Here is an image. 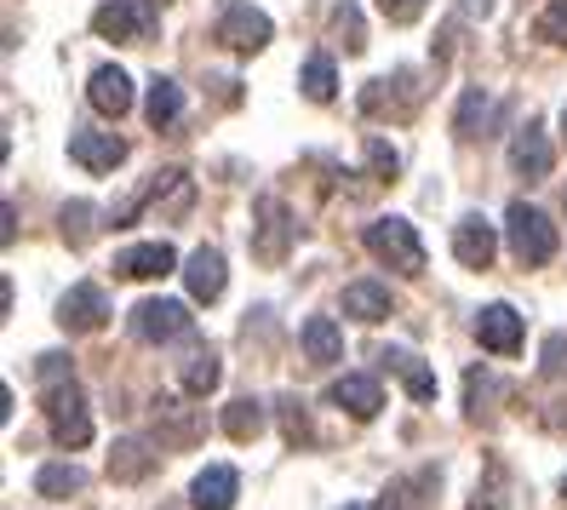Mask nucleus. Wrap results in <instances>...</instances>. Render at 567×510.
<instances>
[{"instance_id": "nucleus-35", "label": "nucleus", "mask_w": 567, "mask_h": 510, "mask_svg": "<svg viewBox=\"0 0 567 510\" xmlns=\"http://www.w3.org/2000/svg\"><path fill=\"white\" fill-rule=\"evenodd\" d=\"M539 373H545V379H567V333H550V338H545Z\"/></svg>"}, {"instance_id": "nucleus-18", "label": "nucleus", "mask_w": 567, "mask_h": 510, "mask_svg": "<svg viewBox=\"0 0 567 510\" xmlns=\"http://www.w3.org/2000/svg\"><path fill=\"white\" fill-rule=\"evenodd\" d=\"M436 482H442V470H413V476H395L379 510H430V493H436Z\"/></svg>"}, {"instance_id": "nucleus-40", "label": "nucleus", "mask_w": 567, "mask_h": 510, "mask_svg": "<svg viewBox=\"0 0 567 510\" xmlns=\"http://www.w3.org/2000/svg\"><path fill=\"white\" fill-rule=\"evenodd\" d=\"M458 7L471 12V18H487V12H493V0H458Z\"/></svg>"}, {"instance_id": "nucleus-28", "label": "nucleus", "mask_w": 567, "mask_h": 510, "mask_svg": "<svg viewBox=\"0 0 567 510\" xmlns=\"http://www.w3.org/2000/svg\"><path fill=\"white\" fill-rule=\"evenodd\" d=\"M150 470H155V453L144 448V441H121L115 459H110V476H115V482H138V476H150Z\"/></svg>"}, {"instance_id": "nucleus-42", "label": "nucleus", "mask_w": 567, "mask_h": 510, "mask_svg": "<svg viewBox=\"0 0 567 510\" xmlns=\"http://www.w3.org/2000/svg\"><path fill=\"white\" fill-rule=\"evenodd\" d=\"M344 510H373V504H344Z\"/></svg>"}, {"instance_id": "nucleus-7", "label": "nucleus", "mask_w": 567, "mask_h": 510, "mask_svg": "<svg viewBox=\"0 0 567 510\" xmlns=\"http://www.w3.org/2000/svg\"><path fill=\"white\" fill-rule=\"evenodd\" d=\"M104 322H110V298H104V287L81 282V287L63 293V304H58V327H63V333H97Z\"/></svg>"}, {"instance_id": "nucleus-11", "label": "nucleus", "mask_w": 567, "mask_h": 510, "mask_svg": "<svg viewBox=\"0 0 567 510\" xmlns=\"http://www.w3.org/2000/svg\"><path fill=\"white\" fill-rule=\"evenodd\" d=\"M327 401H332V407H344L350 419H379L384 390H379V379H367V373H344V379L327 390Z\"/></svg>"}, {"instance_id": "nucleus-19", "label": "nucleus", "mask_w": 567, "mask_h": 510, "mask_svg": "<svg viewBox=\"0 0 567 510\" xmlns=\"http://www.w3.org/2000/svg\"><path fill=\"white\" fill-rule=\"evenodd\" d=\"M344 316L361 322V327H373L390 316V287L384 282H350L344 287Z\"/></svg>"}, {"instance_id": "nucleus-26", "label": "nucleus", "mask_w": 567, "mask_h": 510, "mask_svg": "<svg viewBox=\"0 0 567 510\" xmlns=\"http://www.w3.org/2000/svg\"><path fill=\"white\" fill-rule=\"evenodd\" d=\"M258 430H264V407L252 396H236L224 407V436L229 441H258Z\"/></svg>"}, {"instance_id": "nucleus-10", "label": "nucleus", "mask_w": 567, "mask_h": 510, "mask_svg": "<svg viewBox=\"0 0 567 510\" xmlns=\"http://www.w3.org/2000/svg\"><path fill=\"white\" fill-rule=\"evenodd\" d=\"M476 338L493 356H516L522 350V316L511 310V304H487V310L476 316Z\"/></svg>"}, {"instance_id": "nucleus-13", "label": "nucleus", "mask_w": 567, "mask_h": 510, "mask_svg": "<svg viewBox=\"0 0 567 510\" xmlns=\"http://www.w3.org/2000/svg\"><path fill=\"white\" fill-rule=\"evenodd\" d=\"M511 166H516V178H550V166H556V150L545 144V132L539 126H522L516 139H511Z\"/></svg>"}, {"instance_id": "nucleus-34", "label": "nucleus", "mask_w": 567, "mask_h": 510, "mask_svg": "<svg viewBox=\"0 0 567 510\" xmlns=\"http://www.w3.org/2000/svg\"><path fill=\"white\" fill-rule=\"evenodd\" d=\"M539 41L567 47V0H550V7L539 12Z\"/></svg>"}, {"instance_id": "nucleus-8", "label": "nucleus", "mask_w": 567, "mask_h": 510, "mask_svg": "<svg viewBox=\"0 0 567 510\" xmlns=\"http://www.w3.org/2000/svg\"><path fill=\"white\" fill-rule=\"evenodd\" d=\"M493 253H498L493 224H487L482 213H464V218L453 224V258H458L464 269H487V264H493Z\"/></svg>"}, {"instance_id": "nucleus-20", "label": "nucleus", "mask_w": 567, "mask_h": 510, "mask_svg": "<svg viewBox=\"0 0 567 510\" xmlns=\"http://www.w3.org/2000/svg\"><path fill=\"white\" fill-rule=\"evenodd\" d=\"M86 98H92L97 115H126V110H132V81H126V70H97L92 86H86Z\"/></svg>"}, {"instance_id": "nucleus-2", "label": "nucleus", "mask_w": 567, "mask_h": 510, "mask_svg": "<svg viewBox=\"0 0 567 510\" xmlns=\"http://www.w3.org/2000/svg\"><path fill=\"white\" fill-rule=\"evenodd\" d=\"M505 230H511V253H516L522 269H539V264L556 258V224H550L539 207H527V201H511Z\"/></svg>"}, {"instance_id": "nucleus-17", "label": "nucleus", "mask_w": 567, "mask_h": 510, "mask_svg": "<svg viewBox=\"0 0 567 510\" xmlns=\"http://www.w3.org/2000/svg\"><path fill=\"white\" fill-rule=\"evenodd\" d=\"M184 287H189V298L213 304L224 293V253L218 247H195L189 264H184Z\"/></svg>"}, {"instance_id": "nucleus-30", "label": "nucleus", "mask_w": 567, "mask_h": 510, "mask_svg": "<svg viewBox=\"0 0 567 510\" xmlns=\"http://www.w3.org/2000/svg\"><path fill=\"white\" fill-rule=\"evenodd\" d=\"M332 35L344 41V52H361V47H367V29H361L355 0H339V7H332Z\"/></svg>"}, {"instance_id": "nucleus-43", "label": "nucleus", "mask_w": 567, "mask_h": 510, "mask_svg": "<svg viewBox=\"0 0 567 510\" xmlns=\"http://www.w3.org/2000/svg\"><path fill=\"white\" fill-rule=\"evenodd\" d=\"M561 139H567V110H561Z\"/></svg>"}, {"instance_id": "nucleus-22", "label": "nucleus", "mask_w": 567, "mask_h": 510, "mask_svg": "<svg viewBox=\"0 0 567 510\" xmlns=\"http://www.w3.org/2000/svg\"><path fill=\"white\" fill-rule=\"evenodd\" d=\"M144 115H150L155 132H161V126H173V121L184 115V86H178V81H166V75H155V81H150V98H144Z\"/></svg>"}, {"instance_id": "nucleus-27", "label": "nucleus", "mask_w": 567, "mask_h": 510, "mask_svg": "<svg viewBox=\"0 0 567 510\" xmlns=\"http://www.w3.org/2000/svg\"><path fill=\"white\" fill-rule=\"evenodd\" d=\"M493 115V98L482 92V86H471V92H464L458 98V115H453V132H458V139H482V121Z\"/></svg>"}, {"instance_id": "nucleus-36", "label": "nucleus", "mask_w": 567, "mask_h": 510, "mask_svg": "<svg viewBox=\"0 0 567 510\" xmlns=\"http://www.w3.org/2000/svg\"><path fill=\"white\" fill-rule=\"evenodd\" d=\"M35 373H41V385H47V390H52V385H70V379H75V367H70V356H58V350H47Z\"/></svg>"}, {"instance_id": "nucleus-16", "label": "nucleus", "mask_w": 567, "mask_h": 510, "mask_svg": "<svg viewBox=\"0 0 567 510\" xmlns=\"http://www.w3.org/2000/svg\"><path fill=\"white\" fill-rule=\"evenodd\" d=\"M402 86H413V75L408 70H395V75H384V81H367V92H361V110L367 115H408L413 104H419V92H402Z\"/></svg>"}, {"instance_id": "nucleus-5", "label": "nucleus", "mask_w": 567, "mask_h": 510, "mask_svg": "<svg viewBox=\"0 0 567 510\" xmlns=\"http://www.w3.org/2000/svg\"><path fill=\"white\" fill-rule=\"evenodd\" d=\"M270 35H276V29H270V18H264L252 0H229V7H224L218 41H224L229 52H247V58H252V52L270 47Z\"/></svg>"}, {"instance_id": "nucleus-23", "label": "nucleus", "mask_w": 567, "mask_h": 510, "mask_svg": "<svg viewBox=\"0 0 567 510\" xmlns=\"http://www.w3.org/2000/svg\"><path fill=\"white\" fill-rule=\"evenodd\" d=\"M305 356L310 361H339L344 356V333H339V322H332V316H310L305 322Z\"/></svg>"}, {"instance_id": "nucleus-21", "label": "nucleus", "mask_w": 567, "mask_h": 510, "mask_svg": "<svg viewBox=\"0 0 567 510\" xmlns=\"http://www.w3.org/2000/svg\"><path fill=\"white\" fill-rule=\"evenodd\" d=\"M218 379H224V367H218V356H213V350H189V356H184V367H178L184 396H213V390H218Z\"/></svg>"}, {"instance_id": "nucleus-25", "label": "nucleus", "mask_w": 567, "mask_h": 510, "mask_svg": "<svg viewBox=\"0 0 567 510\" xmlns=\"http://www.w3.org/2000/svg\"><path fill=\"white\" fill-rule=\"evenodd\" d=\"M35 493H47V499L86 493V470H81V465H41V470H35Z\"/></svg>"}, {"instance_id": "nucleus-6", "label": "nucleus", "mask_w": 567, "mask_h": 510, "mask_svg": "<svg viewBox=\"0 0 567 510\" xmlns=\"http://www.w3.org/2000/svg\"><path fill=\"white\" fill-rule=\"evenodd\" d=\"M189 310L178 298H144L138 310H132V333L144 338V345H166V338H184L189 333Z\"/></svg>"}, {"instance_id": "nucleus-31", "label": "nucleus", "mask_w": 567, "mask_h": 510, "mask_svg": "<svg viewBox=\"0 0 567 510\" xmlns=\"http://www.w3.org/2000/svg\"><path fill=\"white\" fill-rule=\"evenodd\" d=\"M367 166H373V178H379V184H390L395 173H402V155H395V150L379 139V132H367Z\"/></svg>"}, {"instance_id": "nucleus-24", "label": "nucleus", "mask_w": 567, "mask_h": 510, "mask_svg": "<svg viewBox=\"0 0 567 510\" xmlns=\"http://www.w3.org/2000/svg\"><path fill=\"white\" fill-rule=\"evenodd\" d=\"M384 361L395 367V379L408 385V396H413V401H436V373H430L413 350H390Z\"/></svg>"}, {"instance_id": "nucleus-14", "label": "nucleus", "mask_w": 567, "mask_h": 510, "mask_svg": "<svg viewBox=\"0 0 567 510\" xmlns=\"http://www.w3.org/2000/svg\"><path fill=\"white\" fill-rule=\"evenodd\" d=\"M150 12H132L126 0H104V7L92 12V29H97V41H138L150 35Z\"/></svg>"}, {"instance_id": "nucleus-38", "label": "nucleus", "mask_w": 567, "mask_h": 510, "mask_svg": "<svg viewBox=\"0 0 567 510\" xmlns=\"http://www.w3.org/2000/svg\"><path fill=\"white\" fill-rule=\"evenodd\" d=\"M471 510H505V493H498V476L487 488H476V499H471Z\"/></svg>"}, {"instance_id": "nucleus-15", "label": "nucleus", "mask_w": 567, "mask_h": 510, "mask_svg": "<svg viewBox=\"0 0 567 510\" xmlns=\"http://www.w3.org/2000/svg\"><path fill=\"white\" fill-rule=\"evenodd\" d=\"M70 155H75V166H86V173H115V166L126 161V144L115 139V132H75Z\"/></svg>"}, {"instance_id": "nucleus-33", "label": "nucleus", "mask_w": 567, "mask_h": 510, "mask_svg": "<svg viewBox=\"0 0 567 510\" xmlns=\"http://www.w3.org/2000/svg\"><path fill=\"white\" fill-rule=\"evenodd\" d=\"M276 407H281V430H287L292 448H298V441H310V414H305V401H298V396H281Z\"/></svg>"}, {"instance_id": "nucleus-39", "label": "nucleus", "mask_w": 567, "mask_h": 510, "mask_svg": "<svg viewBox=\"0 0 567 510\" xmlns=\"http://www.w3.org/2000/svg\"><path fill=\"white\" fill-rule=\"evenodd\" d=\"M0 242H7V247L18 242V207H12V201H7V230H0Z\"/></svg>"}, {"instance_id": "nucleus-41", "label": "nucleus", "mask_w": 567, "mask_h": 510, "mask_svg": "<svg viewBox=\"0 0 567 510\" xmlns=\"http://www.w3.org/2000/svg\"><path fill=\"white\" fill-rule=\"evenodd\" d=\"M161 7H166V0H144V12H150V18H155V12H161Z\"/></svg>"}, {"instance_id": "nucleus-29", "label": "nucleus", "mask_w": 567, "mask_h": 510, "mask_svg": "<svg viewBox=\"0 0 567 510\" xmlns=\"http://www.w3.org/2000/svg\"><path fill=\"white\" fill-rule=\"evenodd\" d=\"M298 86H305L310 104H332V92H339V75H332V58H310L305 75H298Z\"/></svg>"}, {"instance_id": "nucleus-32", "label": "nucleus", "mask_w": 567, "mask_h": 510, "mask_svg": "<svg viewBox=\"0 0 567 510\" xmlns=\"http://www.w3.org/2000/svg\"><path fill=\"white\" fill-rule=\"evenodd\" d=\"M58 224H63V242H75V247L92 242V207L86 201H70V207L58 213Z\"/></svg>"}, {"instance_id": "nucleus-9", "label": "nucleus", "mask_w": 567, "mask_h": 510, "mask_svg": "<svg viewBox=\"0 0 567 510\" xmlns=\"http://www.w3.org/2000/svg\"><path fill=\"white\" fill-rule=\"evenodd\" d=\"M173 269H178V253L166 247V242L126 247V253L115 258V276H126V282H161V276H173Z\"/></svg>"}, {"instance_id": "nucleus-37", "label": "nucleus", "mask_w": 567, "mask_h": 510, "mask_svg": "<svg viewBox=\"0 0 567 510\" xmlns=\"http://www.w3.org/2000/svg\"><path fill=\"white\" fill-rule=\"evenodd\" d=\"M379 12L390 23H419L424 18V0H379Z\"/></svg>"}, {"instance_id": "nucleus-44", "label": "nucleus", "mask_w": 567, "mask_h": 510, "mask_svg": "<svg viewBox=\"0 0 567 510\" xmlns=\"http://www.w3.org/2000/svg\"><path fill=\"white\" fill-rule=\"evenodd\" d=\"M561 504H567V482H561Z\"/></svg>"}, {"instance_id": "nucleus-4", "label": "nucleus", "mask_w": 567, "mask_h": 510, "mask_svg": "<svg viewBox=\"0 0 567 510\" xmlns=\"http://www.w3.org/2000/svg\"><path fill=\"white\" fill-rule=\"evenodd\" d=\"M252 218H258V224H252V258H258V264H281L287 247H292V230H298L292 213L281 207L276 195H264L258 207H252Z\"/></svg>"}, {"instance_id": "nucleus-12", "label": "nucleus", "mask_w": 567, "mask_h": 510, "mask_svg": "<svg viewBox=\"0 0 567 510\" xmlns=\"http://www.w3.org/2000/svg\"><path fill=\"white\" fill-rule=\"evenodd\" d=\"M236 493H241V476L229 465H207L189 488V504L195 510H236Z\"/></svg>"}, {"instance_id": "nucleus-1", "label": "nucleus", "mask_w": 567, "mask_h": 510, "mask_svg": "<svg viewBox=\"0 0 567 510\" xmlns=\"http://www.w3.org/2000/svg\"><path fill=\"white\" fill-rule=\"evenodd\" d=\"M361 242H367V253H373L379 264L402 269V276H419L424 269V242H419V230L408 218H373Z\"/></svg>"}, {"instance_id": "nucleus-3", "label": "nucleus", "mask_w": 567, "mask_h": 510, "mask_svg": "<svg viewBox=\"0 0 567 510\" xmlns=\"http://www.w3.org/2000/svg\"><path fill=\"white\" fill-rule=\"evenodd\" d=\"M47 425H52L58 448H86L92 441V414H86V396L75 390V379L47 390Z\"/></svg>"}]
</instances>
